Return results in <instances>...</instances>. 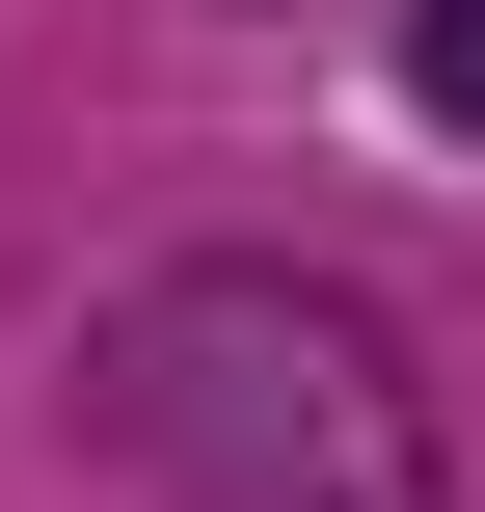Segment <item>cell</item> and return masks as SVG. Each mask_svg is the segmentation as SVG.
<instances>
[{"label":"cell","instance_id":"obj_1","mask_svg":"<svg viewBox=\"0 0 485 512\" xmlns=\"http://www.w3.org/2000/svg\"><path fill=\"white\" fill-rule=\"evenodd\" d=\"M81 432H108L162 512H459L405 324L324 297V270H162V297H108Z\"/></svg>","mask_w":485,"mask_h":512},{"label":"cell","instance_id":"obj_2","mask_svg":"<svg viewBox=\"0 0 485 512\" xmlns=\"http://www.w3.org/2000/svg\"><path fill=\"white\" fill-rule=\"evenodd\" d=\"M405 81H432V108L485 135V0H432V27H405Z\"/></svg>","mask_w":485,"mask_h":512}]
</instances>
